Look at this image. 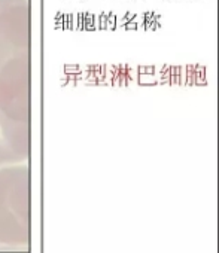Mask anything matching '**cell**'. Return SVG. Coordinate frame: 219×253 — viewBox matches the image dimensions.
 I'll use <instances>...</instances> for the list:
<instances>
[{"label":"cell","mask_w":219,"mask_h":253,"mask_svg":"<svg viewBox=\"0 0 219 253\" xmlns=\"http://www.w3.org/2000/svg\"><path fill=\"white\" fill-rule=\"evenodd\" d=\"M30 241V174L26 164L0 167V244Z\"/></svg>","instance_id":"obj_1"},{"label":"cell","mask_w":219,"mask_h":253,"mask_svg":"<svg viewBox=\"0 0 219 253\" xmlns=\"http://www.w3.org/2000/svg\"><path fill=\"white\" fill-rule=\"evenodd\" d=\"M20 57H30V3L0 0V69Z\"/></svg>","instance_id":"obj_2"},{"label":"cell","mask_w":219,"mask_h":253,"mask_svg":"<svg viewBox=\"0 0 219 253\" xmlns=\"http://www.w3.org/2000/svg\"><path fill=\"white\" fill-rule=\"evenodd\" d=\"M0 110L14 121L30 122V57L14 58L0 69Z\"/></svg>","instance_id":"obj_3"},{"label":"cell","mask_w":219,"mask_h":253,"mask_svg":"<svg viewBox=\"0 0 219 253\" xmlns=\"http://www.w3.org/2000/svg\"><path fill=\"white\" fill-rule=\"evenodd\" d=\"M30 155V122L8 118L0 110V167L18 166Z\"/></svg>","instance_id":"obj_4"}]
</instances>
